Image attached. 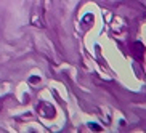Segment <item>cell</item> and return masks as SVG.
I'll list each match as a JSON object with an SVG mask.
<instances>
[]
</instances>
